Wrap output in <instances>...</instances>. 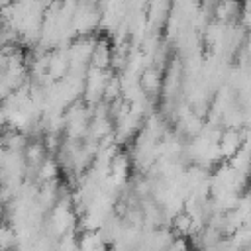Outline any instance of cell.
<instances>
[{
  "label": "cell",
  "instance_id": "6da1fadb",
  "mask_svg": "<svg viewBox=\"0 0 251 251\" xmlns=\"http://www.w3.org/2000/svg\"><path fill=\"white\" fill-rule=\"evenodd\" d=\"M159 84H161V78H159V73L155 71V69H145L143 73H141V82H139V86L145 90V92H155L157 88H159Z\"/></svg>",
  "mask_w": 251,
  "mask_h": 251
}]
</instances>
